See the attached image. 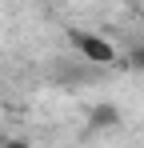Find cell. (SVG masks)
Wrapping results in <instances>:
<instances>
[{
  "label": "cell",
  "mask_w": 144,
  "mask_h": 148,
  "mask_svg": "<svg viewBox=\"0 0 144 148\" xmlns=\"http://www.w3.org/2000/svg\"><path fill=\"white\" fill-rule=\"evenodd\" d=\"M68 40L76 44V52H80L88 64H112V60H116V48H112L104 36H92V32H68Z\"/></svg>",
  "instance_id": "cell-1"
},
{
  "label": "cell",
  "mask_w": 144,
  "mask_h": 148,
  "mask_svg": "<svg viewBox=\"0 0 144 148\" xmlns=\"http://www.w3.org/2000/svg\"><path fill=\"white\" fill-rule=\"evenodd\" d=\"M116 120V108H96V124H112Z\"/></svg>",
  "instance_id": "cell-2"
},
{
  "label": "cell",
  "mask_w": 144,
  "mask_h": 148,
  "mask_svg": "<svg viewBox=\"0 0 144 148\" xmlns=\"http://www.w3.org/2000/svg\"><path fill=\"white\" fill-rule=\"evenodd\" d=\"M4 148H28V144H24V140H12V144H4Z\"/></svg>",
  "instance_id": "cell-3"
}]
</instances>
